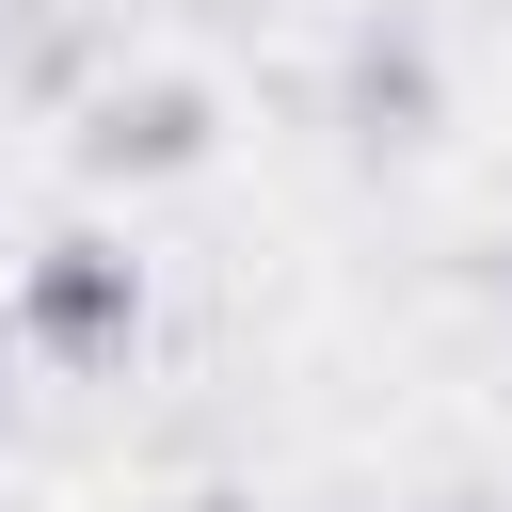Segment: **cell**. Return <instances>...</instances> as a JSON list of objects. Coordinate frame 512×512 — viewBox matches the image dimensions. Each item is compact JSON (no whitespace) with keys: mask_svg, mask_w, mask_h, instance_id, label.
Returning a JSON list of instances; mask_svg holds the SVG:
<instances>
[{"mask_svg":"<svg viewBox=\"0 0 512 512\" xmlns=\"http://www.w3.org/2000/svg\"><path fill=\"white\" fill-rule=\"evenodd\" d=\"M128 320H144V288H128L112 240H48L32 256V336L48 352H128Z\"/></svg>","mask_w":512,"mask_h":512,"instance_id":"obj_1","label":"cell"}]
</instances>
